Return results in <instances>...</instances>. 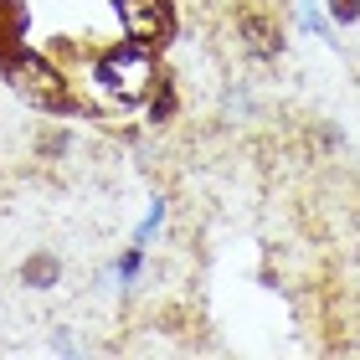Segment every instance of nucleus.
Returning a JSON list of instances; mask_svg holds the SVG:
<instances>
[{
    "label": "nucleus",
    "mask_w": 360,
    "mask_h": 360,
    "mask_svg": "<svg viewBox=\"0 0 360 360\" xmlns=\"http://www.w3.org/2000/svg\"><path fill=\"white\" fill-rule=\"evenodd\" d=\"M21 278L31 288H52L57 283V257H31V263L21 268Z\"/></svg>",
    "instance_id": "5"
},
{
    "label": "nucleus",
    "mask_w": 360,
    "mask_h": 360,
    "mask_svg": "<svg viewBox=\"0 0 360 360\" xmlns=\"http://www.w3.org/2000/svg\"><path fill=\"white\" fill-rule=\"evenodd\" d=\"M330 15H335L340 26H350L355 15H360V0H330Z\"/></svg>",
    "instance_id": "6"
},
{
    "label": "nucleus",
    "mask_w": 360,
    "mask_h": 360,
    "mask_svg": "<svg viewBox=\"0 0 360 360\" xmlns=\"http://www.w3.org/2000/svg\"><path fill=\"white\" fill-rule=\"evenodd\" d=\"M0 68H6L11 88L37 108H68V83L46 68L37 52H0Z\"/></svg>",
    "instance_id": "2"
},
{
    "label": "nucleus",
    "mask_w": 360,
    "mask_h": 360,
    "mask_svg": "<svg viewBox=\"0 0 360 360\" xmlns=\"http://www.w3.org/2000/svg\"><path fill=\"white\" fill-rule=\"evenodd\" d=\"M242 31H248V46L257 57H273L278 52V31L263 21V15H242Z\"/></svg>",
    "instance_id": "4"
},
{
    "label": "nucleus",
    "mask_w": 360,
    "mask_h": 360,
    "mask_svg": "<svg viewBox=\"0 0 360 360\" xmlns=\"http://www.w3.org/2000/svg\"><path fill=\"white\" fill-rule=\"evenodd\" d=\"M98 88H103L113 103H139L155 88V57L144 46H113V52L98 62Z\"/></svg>",
    "instance_id": "1"
},
{
    "label": "nucleus",
    "mask_w": 360,
    "mask_h": 360,
    "mask_svg": "<svg viewBox=\"0 0 360 360\" xmlns=\"http://www.w3.org/2000/svg\"><path fill=\"white\" fill-rule=\"evenodd\" d=\"M119 21L134 41H165L170 37V11L165 0H119Z\"/></svg>",
    "instance_id": "3"
}]
</instances>
